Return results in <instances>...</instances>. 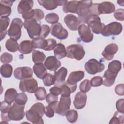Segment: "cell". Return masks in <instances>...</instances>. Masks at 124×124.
Masks as SVG:
<instances>
[{"label":"cell","instance_id":"cell-38","mask_svg":"<svg viewBox=\"0 0 124 124\" xmlns=\"http://www.w3.org/2000/svg\"><path fill=\"white\" fill-rule=\"evenodd\" d=\"M58 102H53L48 104L45 108V114L48 118H52L55 112V109Z\"/></svg>","mask_w":124,"mask_h":124},{"label":"cell","instance_id":"cell-31","mask_svg":"<svg viewBox=\"0 0 124 124\" xmlns=\"http://www.w3.org/2000/svg\"><path fill=\"white\" fill-rule=\"evenodd\" d=\"M78 1L74 0L68 1L63 6V11L64 13H72L77 14Z\"/></svg>","mask_w":124,"mask_h":124},{"label":"cell","instance_id":"cell-36","mask_svg":"<svg viewBox=\"0 0 124 124\" xmlns=\"http://www.w3.org/2000/svg\"><path fill=\"white\" fill-rule=\"evenodd\" d=\"M32 42L34 49L40 48L45 50L47 45V40L41 37L33 39L32 40Z\"/></svg>","mask_w":124,"mask_h":124},{"label":"cell","instance_id":"cell-52","mask_svg":"<svg viewBox=\"0 0 124 124\" xmlns=\"http://www.w3.org/2000/svg\"><path fill=\"white\" fill-rule=\"evenodd\" d=\"M44 17V12L39 9H34V16L33 19L35 20L37 22L41 20Z\"/></svg>","mask_w":124,"mask_h":124},{"label":"cell","instance_id":"cell-19","mask_svg":"<svg viewBox=\"0 0 124 124\" xmlns=\"http://www.w3.org/2000/svg\"><path fill=\"white\" fill-rule=\"evenodd\" d=\"M86 101L87 94L86 93L80 91L75 95L73 104L76 108L80 109L83 108L85 106Z\"/></svg>","mask_w":124,"mask_h":124},{"label":"cell","instance_id":"cell-45","mask_svg":"<svg viewBox=\"0 0 124 124\" xmlns=\"http://www.w3.org/2000/svg\"><path fill=\"white\" fill-rule=\"evenodd\" d=\"M91 88V85L90 83V81L87 79L84 80L82 81L79 85V89L80 91L86 93L90 90Z\"/></svg>","mask_w":124,"mask_h":124},{"label":"cell","instance_id":"cell-39","mask_svg":"<svg viewBox=\"0 0 124 124\" xmlns=\"http://www.w3.org/2000/svg\"><path fill=\"white\" fill-rule=\"evenodd\" d=\"M67 120L71 123H75L78 118V113L77 111L74 109H70L67 111L65 114Z\"/></svg>","mask_w":124,"mask_h":124},{"label":"cell","instance_id":"cell-27","mask_svg":"<svg viewBox=\"0 0 124 124\" xmlns=\"http://www.w3.org/2000/svg\"><path fill=\"white\" fill-rule=\"evenodd\" d=\"M117 76V74H114L107 70L103 76L104 78V80L103 82V85L106 87L111 86L114 83Z\"/></svg>","mask_w":124,"mask_h":124},{"label":"cell","instance_id":"cell-17","mask_svg":"<svg viewBox=\"0 0 124 124\" xmlns=\"http://www.w3.org/2000/svg\"><path fill=\"white\" fill-rule=\"evenodd\" d=\"M118 50V46L115 43H111L107 45L102 53L104 58L108 61L111 60L115 53Z\"/></svg>","mask_w":124,"mask_h":124},{"label":"cell","instance_id":"cell-33","mask_svg":"<svg viewBox=\"0 0 124 124\" xmlns=\"http://www.w3.org/2000/svg\"><path fill=\"white\" fill-rule=\"evenodd\" d=\"M121 68V62L118 60H113L109 63L107 70L114 74L118 75Z\"/></svg>","mask_w":124,"mask_h":124},{"label":"cell","instance_id":"cell-37","mask_svg":"<svg viewBox=\"0 0 124 124\" xmlns=\"http://www.w3.org/2000/svg\"><path fill=\"white\" fill-rule=\"evenodd\" d=\"M13 67L9 64H4L0 67V74L5 78H10L12 74Z\"/></svg>","mask_w":124,"mask_h":124},{"label":"cell","instance_id":"cell-55","mask_svg":"<svg viewBox=\"0 0 124 124\" xmlns=\"http://www.w3.org/2000/svg\"><path fill=\"white\" fill-rule=\"evenodd\" d=\"M46 102L48 103H51L53 102H58V96L54 95L51 93H48L47 95H46Z\"/></svg>","mask_w":124,"mask_h":124},{"label":"cell","instance_id":"cell-49","mask_svg":"<svg viewBox=\"0 0 124 124\" xmlns=\"http://www.w3.org/2000/svg\"><path fill=\"white\" fill-rule=\"evenodd\" d=\"M114 16L115 19L119 21H123L124 19V10L118 9L114 12Z\"/></svg>","mask_w":124,"mask_h":124},{"label":"cell","instance_id":"cell-3","mask_svg":"<svg viewBox=\"0 0 124 124\" xmlns=\"http://www.w3.org/2000/svg\"><path fill=\"white\" fill-rule=\"evenodd\" d=\"M23 25L31 39H34L40 37L41 26L37 21L34 19L25 20Z\"/></svg>","mask_w":124,"mask_h":124},{"label":"cell","instance_id":"cell-40","mask_svg":"<svg viewBox=\"0 0 124 124\" xmlns=\"http://www.w3.org/2000/svg\"><path fill=\"white\" fill-rule=\"evenodd\" d=\"M42 79L45 86L47 87L54 85L55 81L54 75H53L50 73H46Z\"/></svg>","mask_w":124,"mask_h":124},{"label":"cell","instance_id":"cell-18","mask_svg":"<svg viewBox=\"0 0 124 124\" xmlns=\"http://www.w3.org/2000/svg\"><path fill=\"white\" fill-rule=\"evenodd\" d=\"M67 75V69L64 67H61L54 74L55 81L54 86L61 87L65 82V78Z\"/></svg>","mask_w":124,"mask_h":124},{"label":"cell","instance_id":"cell-57","mask_svg":"<svg viewBox=\"0 0 124 124\" xmlns=\"http://www.w3.org/2000/svg\"><path fill=\"white\" fill-rule=\"evenodd\" d=\"M49 92L50 93H51V94L56 96H58L59 95L61 94L62 91L60 87L57 86H54L49 89Z\"/></svg>","mask_w":124,"mask_h":124},{"label":"cell","instance_id":"cell-46","mask_svg":"<svg viewBox=\"0 0 124 124\" xmlns=\"http://www.w3.org/2000/svg\"><path fill=\"white\" fill-rule=\"evenodd\" d=\"M103 78L100 76H95L92 78L90 83L91 86L96 87L100 86L103 84Z\"/></svg>","mask_w":124,"mask_h":124},{"label":"cell","instance_id":"cell-21","mask_svg":"<svg viewBox=\"0 0 124 124\" xmlns=\"http://www.w3.org/2000/svg\"><path fill=\"white\" fill-rule=\"evenodd\" d=\"M44 65L48 70L56 71L61 66V63L56 57L50 56L46 59Z\"/></svg>","mask_w":124,"mask_h":124},{"label":"cell","instance_id":"cell-44","mask_svg":"<svg viewBox=\"0 0 124 124\" xmlns=\"http://www.w3.org/2000/svg\"><path fill=\"white\" fill-rule=\"evenodd\" d=\"M124 114H119L118 111H116L114 114L113 117L111 118L109 122V124H123L124 123Z\"/></svg>","mask_w":124,"mask_h":124},{"label":"cell","instance_id":"cell-20","mask_svg":"<svg viewBox=\"0 0 124 124\" xmlns=\"http://www.w3.org/2000/svg\"><path fill=\"white\" fill-rule=\"evenodd\" d=\"M15 0H2L0 3V17H8L11 13V6Z\"/></svg>","mask_w":124,"mask_h":124},{"label":"cell","instance_id":"cell-1","mask_svg":"<svg viewBox=\"0 0 124 124\" xmlns=\"http://www.w3.org/2000/svg\"><path fill=\"white\" fill-rule=\"evenodd\" d=\"M45 113V107L42 103L34 104L29 110L26 111L27 119L34 124H43L42 117Z\"/></svg>","mask_w":124,"mask_h":124},{"label":"cell","instance_id":"cell-34","mask_svg":"<svg viewBox=\"0 0 124 124\" xmlns=\"http://www.w3.org/2000/svg\"><path fill=\"white\" fill-rule=\"evenodd\" d=\"M18 46L17 41L11 38L7 40L5 43L6 48L12 52H16L18 50Z\"/></svg>","mask_w":124,"mask_h":124},{"label":"cell","instance_id":"cell-41","mask_svg":"<svg viewBox=\"0 0 124 124\" xmlns=\"http://www.w3.org/2000/svg\"><path fill=\"white\" fill-rule=\"evenodd\" d=\"M46 91L45 88L40 87L37 88V90L34 93V95L37 100H43L46 99Z\"/></svg>","mask_w":124,"mask_h":124},{"label":"cell","instance_id":"cell-13","mask_svg":"<svg viewBox=\"0 0 124 124\" xmlns=\"http://www.w3.org/2000/svg\"><path fill=\"white\" fill-rule=\"evenodd\" d=\"M78 30L80 38L82 41L85 43H89L93 40V35L88 26L82 24L80 25Z\"/></svg>","mask_w":124,"mask_h":124},{"label":"cell","instance_id":"cell-23","mask_svg":"<svg viewBox=\"0 0 124 124\" xmlns=\"http://www.w3.org/2000/svg\"><path fill=\"white\" fill-rule=\"evenodd\" d=\"M84 77V72L82 71H74L71 72L67 78L66 82L70 85H74L81 80Z\"/></svg>","mask_w":124,"mask_h":124},{"label":"cell","instance_id":"cell-56","mask_svg":"<svg viewBox=\"0 0 124 124\" xmlns=\"http://www.w3.org/2000/svg\"><path fill=\"white\" fill-rule=\"evenodd\" d=\"M115 92L118 95H124V84H119L117 85L115 88Z\"/></svg>","mask_w":124,"mask_h":124},{"label":"cell","instance_id":"cell-29","mask_svg":"<svg viewBox=\"0 0 124 124\" xmlns=\"http://www.w3.org/2000/svg\"><path fill=\"white\" fill-rule=\"evenodd\" d=\"M77 87V84L72 85L69 84L66 82H65L64 84L61 87H60L62 91L61 94L62 96H70L71 93L75 92Z\"/></svg>","mask_w":124,"mask_h":124},{"label":"cell","instance_id":"cell-10","mask_svg":"<svg viewBox=\"0 0 124 124\" xmlns=\"http://www.w3.org/2000/svg\"><path fill=\"white\" fill-rule=\"evenodd\" d=\"M71 104L70 96H62L59 102L57 103L55 112L62 116L65 115L66 113L69 110Z\"/></svg>","mask_w":124,"mask_h":124},{"label":"cell","instance_id":"cell-53","mask_svg":"<svg viewBox=\"0 0 124 124\" xmlns=\"http://www.w3.org/2000/svg\"><path fill=\"white\" fill-rule=\"evenodd\" d=\"M34 16V9H32L22 15V17L25 20L33 19Z\"/></svg>","mask_w":124,"mask_h":124},{"label":"cell","instance_id":"cell-42","mask_svg":"<svg viewBox=\"0 0 124 124\" xmlns=\"http://www.w3.org/2000/svg\"><path fill=\"white\" fill-rule=\"evenodd\" d=\"M59 19L58 15L54 13H49L45 16V20L49 24H54L58 22Z\"/></svg>","mask_w":124,"mask_h":124},{"label":"cell","instance_id":"cell-28","mask_svg":"<svg viewBox=\"0 0 124 124\" xmlns=\"http://www.w3.org/2000/svg\"><path fill=\"white\" fill-rule=\"evenodd\" d=\"M33 70L37 77L40 79H43L47 73L46 68L43 63L34 64L33 66Z\"/></svg>","mask_w":124,"mask_h":124},{"label":"cell","instance_id":"cell-35","mask_svg":"<svg viewBox=\"0 0 124 124\" xmlns=\"http://www.w3.org/2000/svg\"><path fill=\"white\" fill-rule=\"evenodd\" d=\"M32 61L34 64L43 63L46 59L45 54L38 50H33L32 54Z\"/></svg>","mask_w":124,"mask_h":124},{"label":"cell","instance_id":"cell-48","mask_svg":"<svg viewBox=\"0 0 124 124\" xmlns=\"http://www.w3.org/2000/svg\"><path fill=\"white\" fill-rule=\"evenodd\" d=\"M11 107V104L7 103L5 101L1 102L0 108L1 114H8V113Z\"/></svg>","mask_w":124,"mask_h":124},{"label":"cell","instance_id":"cell-11","mask_svg":"<svg viewBox=\"0 0 124 124\" xmlns=\"http://www.w3.org/2000/svg\"><path fill=\"white\" fill-rule=\"evenodd\" d=\"M86 24L90 28L92 31L95 34H100L105 26L101 22L100 18L97 16H92L88 19Z\"/></svg>","mask_w":124,"mask_h":124},{"label":"cell","instance_id":"cell-8","mask_svg":"<svg viewBox=\"0 0 124 124\" xmlns=\"http://www.w3.org/2000/svg\"><path fill=\"white\" fill-rule=\"evenodd\" d=\"M19 88L23 92H27L30 93H34L38 88V83L36 79L31 77L21 80Z\"/></svg>","mask_w":124,"mask_h":124},{"label":"cell","instance_id":"cell-2","mask_svg":"<svg viewBox=\"0 0 124 124\" xmlns=\"http://www.w3.org/2000/svg\"><path fill=\"white\" fill-rule=\"evenodd\" d=\"M92 4V0L78 1L77 14L81 23H86L89 17L92 16L90 11V7Z\"/></svg>","mask_w":124,"mask_h":124},{"label":"cell","instance_id":"cell-25","mask_svg":"<svg viewBox=\"0 0 124 124\" xmlns=\"http://www.w3.org/2000/svg\"><path fill=\"white\" fill-rule=\"evenodd\" d=\"M33 5V0H20L17 6V11L19 14H23L31 10Z\"/></svg>","mask_w":124,"mask_h":124},{"label":"cell","instance_id":"cell-32","mask_svg":"<svg viewBox=\"0 0 124 124\" xmlns=\"http://www.w3.org/2000/svg\"><path fill=\"white\" fill-rule=\"evenodd\" d=\"M17 94V91L14 88H10L7 89L4 94V101L9 104L15 101V99Z\"/></svg>","mask_w":124,"mask_h":124},{"label":"cell","instance_id":"cell-12","mask_svg":"<svg viewBox=\"0 0 124 124\" xmlns=\"http://www.w3.org/2000/svg\"><path fill=\"white\" fill-rule=\"evenodd\" d=\"M50 31L52 36L61 40L66 39L68 35L67 31L59 22L52 24L50 27Z\"/></svg>","mask_w":124,"mask_h":124},{"label":"cell","instance_id":"cell-15","mask_svg":"<svg viewBox=\"0 0 124 124\" xmlns=\"http://www.w3.org/2000/svg\"><path fill=\"white\" fill-rule=\"evenodd\" d=\"M68 1L67 0H38L39 4L43 6L47 10L55 9L58 6L64 5Z\"/></svg>","mask_w":124,"mask_h":124},{"label":"cell","instance_id":"cell-26","mask_svg":"<svg viewBox=\"0 0 124 124\" xmlns=\"http://www.w3.org/2000/svg\"><path fill=\"white\" fill-rule=\"evenodd\" d=\"M10 19L8 17H0V41H1L6 36L8 31L7 29L9 25Z\"/></svg>","mask_w":124,"mask_h":124},{"label":"cell","instance_id":"cell-5","mask_svg":"<svg viewBox=\"0 0 124 124\" xmlns=\"http://www.w3.org/2000/svg\"><path fill=\"white\" fill-rule=\"evenodd\" d=\"M66 50L67 57L78 61L82 59L85 54L83 46L79 44L70 45L67 46Z\"/></svg>","mask_w":124,"mask_h":124},{"label":"cell","instance_id":"cell-9","mask_svg":"<svg viewBox=\"0 0 124 124\" xmlns=\"http://www.w3.org/2000/svg\"><path fill=\"white\" fill-rule=\"evenodd\" d=\"M84 68L87 73L91 75H95L102 72L104 68V64L95 59L89 60L84 65Z\"/></svg>","mask_w":124,"mask_h":124},{"label":"cell","instance_id":"cell-14","mask_svg":"<svg viewBox=\"0 0 124 124\" xmlns=\"http://www.w3.org/2000/svg\"><path fill=\"white\" fill-rule=\"evenodd\" d=\"M14 77L17 79L22 80L32 77L33 71L31 68L27 66L17 67L14 70Z\"/></svg>","mask_w":124,"mask_h":124},{"label":"cell","instance_id":"cell-51","mask_svg":"<svg viewBox=\"0 0 124 124\" xmlns=\"http://www.w3.org/2000/svg\"><path fill=\"white\" fill-rule=\"evenodd\" d=\"M47 45L45 50L46 51H51L54 49L57 45L56 41L52 38H49L47 39Z\"/></svg>","mask_w":124,"mask_h":124},{"label":"cell","instance_id":"cell-30","mask_svg":"<svg viewBox=\"0 0 124 124\" xmlns=\"http://www.w3.org/2000/svg\"><path fill=\"white\" fill-rule=\"evenodd\" d=\"M53 53L58 59H61L66 56V50L64 45L61 43L57 44L54 49Z\"/></svg>","mask_w":124,"mask_h":124},{"label":"cell","instance_id":"cell-6","mask_svg":"<svg viewBox=\"0 0 124 124\" xmlns=\"http://www.w3.org/2000/svg\"><path fill=\"white\" fill-rule=\"evenodd\" d=\"M24 107L25 105H19L14 102L8 113L10 120L17 121L23 119L25 116Z\"/></svg>","mask_w":124,"mask_h":124},{"label":"cell","instance_id":"cell-4","mask_svg":"<svg viewBox=\"0 0 124 124\" xmlns=\"http://www.w3.org/2000/svg\"><path fill=\"white\" fill-rule=\"evenodd\" d=\"M23 22L19 18L13 19L9 29L8 30V35L10 38L16 41L19 39L21 35V28L23 25Z\"/></svg>","mask_w":124,"mask_h":124},{"label":"cell","instance_id":"cell-16","mask_svg":"<svg viewBox=\"0 0 124 124\" xmlns=\"http://www.w3.org/2000/svg\"><path fill=\"white\" fill-rule=\"evenodd\" d=\"M64 21L67 27L72 31H77L81 23L76 16L72 14H68L64 18Z\"/></svg>","mask_w":124,"mask_h":124},{"label":"cell","instance_id":"cell-47","mask_svg":"<svg viewBox=\"0 0 124 124\" xmlns=\"http://www.w3.org/2000/svg\"><path fill=\"white\" fill-rule=\"evenodd\" d=\"M13 60V56L9 53L4 52L0 56V61L2 63L8 64Z\"/></svg>","mask_w":124,"mask_h":124},{"label":"cell","instance_id":"cell-43","mask_svg":"<svg viewBox=\"0 0 124 124\" xmlns=\"http://www.w3.org/2000/svg\"><path fill=\"white\" fill-rule=\"evenodd\" d=\"M28 101V97L27 95L23 93H17L15 99V103L22 105H25Z\"/></svg>","mask_w":124,"mask_h":124},{"label":"cell","instance_id":"cell-22","mask_svg":"<svg viewBox=\"0 0 124 124\" xmlns=\"http://www.w3.org/2000/svg\"><path fill=\"white\" fill-rule=\"evenodd\" d=\"M114 4L110 1H104L98 4V12L99 15L111 14L115 11Z\"/></svg>","mask_w":124,"mask_h":124},{"label":"cell","instance_id":"cell-54","mask_svg":"<svg viewBox=\"0 0 124 124\" xmlns=\"http://www.w3.org/2000/svg\"><path fill=\"white\" fill-rule=\"evenodd\" d=\"M124 99L123 98H122L119 99L116 103V107L117 109V111L122 114H124Z\"/></svg>","mask_w":124,"mask_h":124},{"label":"cell","instance_id":"cell-24","mask_svg":"<svg viewBox=\"0 0 124 124\" xmlns=\"http://www.w3.org/2000/svg\"><path fill=\"white\" fill-rule=\"evenodd\" d=\"M34 49L32 41L30 40L22 41L18 46V51L23 54H29L33 51Z\"/></svg>","mask_w":124,"mask_h":124},{"label":"cell","instance_id":"cell-50","mask_svg":"<svg viewBox=\"0 0 124 124\" xmlns=\"http://www.w3.org/2000/svg\"><path fill=\"white\" fill-rule=\"evenodd\" d=\"M50 28L47 25H41V32L40 34L41 38H45L46 37L50 32Z\"/></svg>","mask_w":124,"mask_h":124},{"label":"cell","instance_id":"cell-7","mask_svg":"<svg viewBox=\"0 0 124 124\" xmlns=\"http://www.w3.org/2000/svg\"><path fill=\"white\" fill-rule=\"evenodd\" d=\"M122 30V25L120 23L112 22L105 26L101 33L104 36L118 35L121 33Z\"/></svg>","mask_w":124,"mask_h":124}]
</instances>
